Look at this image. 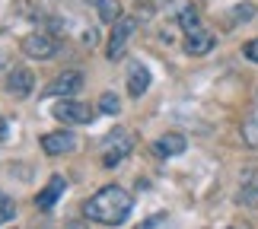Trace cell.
<instances>
[{
    "mask_svg": "<svg viewBox=\"0 0 258 229\" xmlns=\"http://www.w3.org/2000/svg\"><path fill=\"white\" fill-rule=\"evenodd\" d=\"M96 10H99V16L105 19V23H118L121 19V7H118V0H93Z\"/></svg>",
    "mask_w": 258,
    "mask_h": 229,
    "instance_id": "9a60e30c",
    "label": "cell"
},
{
    "mask_svg": "<svg viewBox=\"0 0 258 229\" xmlns=\"http://www.w3.org/2000/svg\"><path fill=\"white\" fill-rule=\"evenodd\" d=\"M67 229H89L83 220H71V223H67Z\"/></svg>",
    "mask_w": 258,
    "mask_h": 229,
    "instance_id": "7402d4cb",
    "label": "cell"
},
{
    "mask_svg": "<svg viewBox=\"0 0 258 229\" xmlns=\"http://www.w3.org/2000/svg\"><path fill=\"white\" fill-rule=\"evenodd\" d=\"M131 207H134V197L124 191V188H118V185H105L99 194H93L86 201V216L89 220H96V223H105V226H121L127 220V213H131Z\"/></svg>",
    "mask_w": 258,
    "mask_h": 229,
    "instance_id": "6da1fadb",
    "label": "cell"
},
{
    "mask_svg": "<svg viewBox=\"0 0 258 229\" xmlns=\"http://www.w3.org/2000/svg\"><path fill=\"white\" fill-rule=\"evenodd\" d=\"M7 131H10V127H7V118H0V140H7Z\"/></svg>",
    "mask_w": 258,
    "mask_h": 229,
    "instance_id": "603a6c76",
    "label": "cell"
},
{
    "mask_svg": "<svg viewBox=\"0 0 258 229\" xmlns=\"http://www.w3.org/2000/svg\"><path fill=\"white\" fill-rule=\"evenodd\" d=\"M160 4H166V0H160Z\"/></svg>",
    "mask_w": 258,
    "mask_h": 229,
    "instance_id": "cb8c5ba5",
    "label": "cell"
},
{
    "mask_svg": "<svg viewBox=\"0 0 258 229\" xmlns=\"http://www.w3.org/2000/svg\"><path fill=\"white\" fill-rule=\"evenodd\" d=\"M77 134H71V131H51V134H45L42 137V150L48 153V156H61V153H74L77 150Z\"/></svg>",
    "mask_w": 258,
    "mask_h": 229,
    "instance_id": "8992f818",
    "label": "cell"
},
{
    "mask_svg": "<svg viewBox=\"0 0 258 229\" xmlns=\"http://www.w3.org/2000/svg\"><path fill=\"white\" fill-rule=\"evenodd\" d=\"M32 86H35V77H32L29 67H13V70L7 73V93L10 96L26 99L29 93H32Z\"/></svg>",
    "mask_w": 258,
    "mask_h": 229,
    "instance_id": "52a82bcc",
    "label": "cell"
},
{
    "mask_svg": "<svg viewBox=\"0 0 258 229\" xmlns=\"http://www.w3.org/2000/svg\"><path fill=\"white\" fill-rule=\"evenodd\" d=\"M214 42H217V38L207 32V29H201V32H195V35H185V51L195 54V57H201V54H207L214 48Z\"/></svg>",
    "mask_w": 258,
    "mask_h": 229,
    "instance_id": "8fae6325",
    "label": "cell"
},
{
    "mask_svg": "<svg viewBox=\"0 0 258 229\" xmlns=\"http://www.w3.org/2000/svg\"><path fill=\"white\" fill-rule=\"evenodd\" d=\"M178 26L185 29V35L201 32V19H198V10H195V7H185L182 13H178Z\"/></svg>",
    "mask_w": 258,
    "mask_h": 229,
    "instance_id": "5bb4252c",
    "label": "cell"
},
{
    "mask_svg": "<svg viewBox=\"0 0 258 229\" xmlns=\"http://www.w3.org/2000/svg\"><path fill=\"white\" fill-rule=\"evenodd\" d=\"M137 32V19L134 16H121L115 23L112 29V35H108V48H105V54L112 57V61H118L124 51H127V42H131V35Z\"/></svg>",
    "mask_w": 258,
    "mask_h": 229,
    "instance_id": "7a4b0ae2",
    "label": "cell"
},
{
    "mask_svg": "<svg viewBox=\"0 0 258 229\" xmlns=\"http://www.w3.org/2000/svg\"><path fill=\"white\" fill-rule=\"evenodd\" d=\"M16 216V204H13V197H7L4 191H0V223H10Z\"/></svg>",
    "mask_w": 258,
    "mask_h": 229,
    "instance_id": "e0dca14e",
    "label": "cell"
},
{
    "mask_svg": "<svg viewBox=\"0 0 258 229\" xmlns=\"http://www.w3.org/2000/svg\"><path fill=\"white\" fill-rule=\"evenodd\" d=\"M242 137H245L249 146H258V96H255V102L249 108V118L242 121Z\"/></svg>",
    "mask_w": 258,
    "mask_h": 229,
    "instance_id": "4fadbf2b",
    "label": "cell"
},
{
    "mask_svg": "<svg viewBox=\"0 0 258 229\" xmlns=\"http://www.w3.org/2000/svg\"><path fill=\"white\" fill-rule=\"evenodd\" d=\"M239 201H242V204H258V175H252L249 182L242 185V191H239Z\"/></svg>",
    "mask_w": 258,
    "mask_h": 229,
    "instance_id": "2e32d148",
    "label": "cell"
},
{
    "mask_svg": "<svg viewBox=\"0 0 258 229\" xmlns=\"http://www.w3.org/2000/svg\"><path fill=\"white\" fill-rule=\"evenodd\" d=\"M233 23H249V19L255 16V4H239V7H233Z\"/></svg>",
    "mask_w": 258,
    "mask_h": 229,
    "instance_id": "d6986e66",
    "label": "cell"
},
{
    "mask_svg": "<svg viewBox=\"0 0 258 229\" xmlns=\"http://www.w3.org/2000/svg\"><path fill=\"white\" fill-rule=\"evenodd\" d=\"M134 150V134L124 131V127H118V131H112L105 137V153H102V163L105 166H115L121 163V159Z\"/></svg>",
    "mask_w": 258,
    "mask_h": 229,
    "instance_id": "3957f363",
    "label": "cell"
},
{
    "mask_svg": "<svg viewBox=\"0 0 258 229\" xmlns=\"http://www.w3.org/2000/svg\"><path fill=\"white\" fill-rule=\"evenodd\" d=\"M35 229H38V226H35Z\"/></svg>",
    "mask_w": 258,
    "mask_h": 229,
    "instance_id": "d4e9b609",
    "label": "cell"
},
{
    "mask_svg": "<svg viewBox=\"0 0 258 229\" xmlns=\"http://www.w3.org/2000/svg\"><path fill=\"white\" fill-rule=\"evenodd\" d=\"M80 89H83V77L77 73V70H67V73L54 77L51 83H48L45 96H64V99H71L74 93H80Z\"/></svg>",
    "mask_w": 258,
    "mask_h": 229,
    "instance_id": "ba28073f",
    "label": "cell"
},
{
    "mask_svg": "<svg viewBox=\"0 0 258 229\" xmlns=\"http://www.w3.org/2000/svg\"><path fill=\"white\" fill-rule=\"evenodd\" d=\"M147 86H150V70H147L141 61L131 64V70H127V93L141 99V96L147 93Z\"/></svg>",
    "mask_w": 258,
    "mask_h": 229,
    "instance_id": "30bf717a",
    "label": "cell"
},
{
    "mask_svg": "<svg viewBox=\"0 0 258 229\" xmlns=\"http://www.w3.org/2000/svg\"><path fill=\"white\" fill-rule=\"evenodd\" d=\"M54 118L64 124H89L93 121V108L77 102V99H61V102L54 105Z\"/></svg>",
    "mask_w": 258,
    "mask_h": 229,
    "instance_id": "277c9868",
    "label": "cell"
},
{
    "mask_svg": "<svg viewBox=\"0 0 258 229\" xmlns=\"http://www.w3.org/2000/svg\"><path fill=\"white\" fill-rule=\"evenodd\" d=\"M156 153H160V156H178V153H185V137L182 134H163L160 140H156Z\"/></svg>",
    "mask_w": 258,
    "mask_h": 229,
    "instance_id": "7c38bea8",
    "label": "cell"
},
{
    "mask_svg": "<svg viewBox=\"0 0 258 229\" xmlns=\"http://www.w3.org/2000/svg\"><path fill=\"white\" fill-rule=\"evenodd\" d=\"M99 108H102L105 115H118V112H121V102H118L115 93H105L102 99H99Z\"/></svg>",
    "mask_w": 258,
    "mask_h": 229,
    "instance_id": "ac0fdd59",
    "label": "cell"
},
{
    "mask_svg": "<svg viewBox=\"0 0 258 229\" xmlns=\"http://www.w3.org/2000/svg\"><path fill=\"white\" fill-rule=\"evenodd\" d=\"M160 223H166V213H153V216H150V220H147V223H144L141 229H156Z\"/></svg>",
    "mask_w": 258,
    "mask_h": 229,
    "instance_id": "44dd1931",
    "label": "cell"
},
{
    "mask_svg": "<svg viewBox=\"0 0 258 229\" xmlns=\"http://www.w3.org/2000/svg\"><path fill=\"white\" fill-rule=\"evenodd\" d=\"M64 188H67V182H64L61 175H54L51 182H48V185L42 188V191H38V197H35V204L42 207V210H51V207L57 204V197L64 194Z\"/></svg>",
    "mask_w": 258,
    "mask_h": 229,
    "instance_id": "9c48e42d",
    "label": "cell"
},
{
    "mask_svg": "<svg viewBox=\"0 0 258 229\" xmlns=\"http://www.w3.org/2000/svg\"><path fill=\"white\" fill-rule=\"evenodd\" d=\"M19 48L29 54V57H38V61H45V57H51L57 51V42L48 32H29L23 42H19Z\"/></svg>",
    "mask_w": 258,
    "mask_h": 229,
    "instance_id": "5b68a950",
    "label": "cell"
},
{
    "mask_svg": "<svg viewBox=\"0 0 258 229\" xmlns=\"http://www.w3.org/2000/svg\"><path fill=\"white\" fill-rule=\"evenodd\" d=\"M242 51H245V57H249V61H255V64H258V38H252V42H245V48H242Z\"/></svg>",
    "mask_w": 258,
    "mask_h": 229,
    "instance_id": "ffe728a7",
    "label": "cell"
}]
</instances>
